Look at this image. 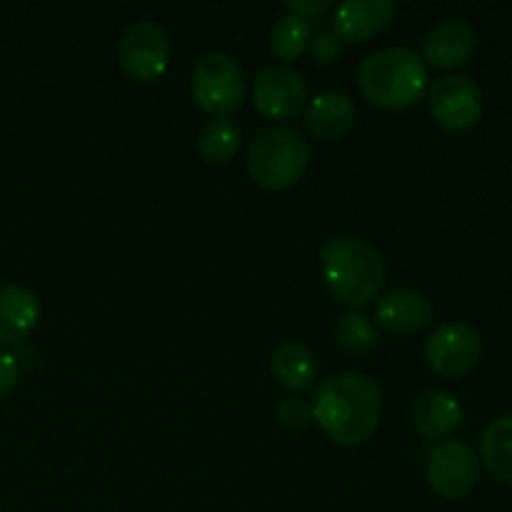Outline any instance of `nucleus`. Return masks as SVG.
Listing matches in <instances>:
<instances>
[{
	"label": "nucleus",
	"instance_id": "nucleus-1",
	"mask_svg": "<svg viewBox=\"0 0 512 512\" xmlns=\"http://www.w3.org/2000/svg\"><path fill=\"white\" fill-rule=\"evenodd\" d=\"M383 413V393L370 375L340 373L315 390L310 415L343 448L368 443Z\"/></svg>",
	"mask_w": 512,
	"mask_h": 512
},
{
	"label": "nucleus",
	"instance_id": "nucleus-2",
	"mask_svg": "<svg viewBox=\"0 0 512 512\" xmlns=\"http://www.w3.org/2000/svg\"><path fill=\"white\" fill-rule=\"evenodd\" d=\"M320 268L330 293L348 308L373 303L385 285V263L378 250L355 235H333L320 248Z\"/></svg>",
	"mask_w": 512,
	"mask_h": 512
},
{
	"label": "nucleus",
	"instance_id": "nucleus-3",
	"mask_svg": "<svg viewBox=\"0 0 512 512\" xmlns=\"http://www.w3.org/2000/svg\"><path fill=\"white\" fill-rule=\"evenodd\" d=\"M358 83L365 98L378 108H413L428 88V65L410 48L375 50L360 63Z\"/></svg>",
	"mask_w": 512,
	"mask_h": 512
},
{
	"label": "nucleus",
	"instance_id": "nucleus-4",
	"mask_svg": "<svg viewBox=\"0 0 512 512\" xmlns=\"http://www.w3.org/2000/svg\"><path fill=\"white\" fill-rule=\"evenodd\" d=\"M310 163V145L295 128L260 130L248 150V170L263 190H288L300 183Z\"/></svg>",
	"mask_w": 512,
	"mask_h": 512
},
{
	"label": "nucleus",
	"instance_id": "nucleus-5",
	"mask_svg": "<svg viewBox=\"0 0 512 512\" xmlns=\"http://www.w3.org/2000/svg\"><path fill=\"white\" fill-rule=\"evenodd\" d=\"M245 73L233 55L223 50L203 55L193 70V95L200 110L210 113L213 118H228L230 113L243 105Z\"/></svg>",
	"mask_w": 512,
	"mask_h": 512
},
{
	"label": "nucleus",
	"instance_id": "nucleus-6",
	"mask_svg": "<svg viewBox=\"0 0 512 512\" xmlns=\"http://www.w3.org/2000/svg\"><path fill=\"white\" fill-rule=\"evenodd\" d=\"M430 113L440 128L450 133H468L483 118V90L470 75L455 73L435 80L428 93Z\"/></svg>",
	"mask_w": 512,
	"mask_h": 512
},
{
	"label": "nucleus",
	"instance_id": "nucleus-7",
	"mask_svg": "<svg viewBox=\"0 0 512 512\" xmlns=\"http://www.w3.org/2000/svg\"><path fill=\"white\" fill-rule=\"evenodd\" d=\"M120 68L130 80L153 83L163 78L170 60V38L153 20H138L123 33L118 45Z\"/></svg>",
	"mask_w": 512,
	"mask_h": 512
},
{
	"label": "nucleus",
	"instance_id": "nucleus-8",
	"mask_svg": "<svg viewBox=\"0 0 512 512\" xmlns=\"http://www.w3.org/2000/svg\"><path fill=\"white\" fill-rule=\"evenodd\" d=\"M480 480V458L468 443L443 440L428 455V485L438 498L463 500Z\"/></svg>",
	"mask_w": 512,
	"mask_h": 512
},
{
	"label": "nucleus",
	"instance_id": "nucleus-9",
	"mask_svg": "<svg viewBox=\"0 0 512 512\" xmlns=\"http://www.w3.org/2000/svg\"><path fill=\"white\" fill-rule=\"evenodd\" d=\"M483 355L480 333L468 323H443L433 330L425 343V360L430 370L443 378H460L478 365Z\"/></svg>",
	"mask_w": 512,
	"mask_h": 512
},
{
	"label": "nucleus",
	"instance_id": "nucleus-10",
	"mask_svg": "<svg viewBox=\"0 0 512 512\" xmlns=\"http://www.w3.org/2000/svg\"><path fill=\"white\" fill-rule=\"evenodd\" d=\"M308 100V83L290 63H273L260 70L253 88V103L270 120H293Z\"/></svg>",
	"mask_w": 512,
	"mask_h": 512
},
{
	"label": "nucleus",
	"instance_id": "nucleus-11",
	"mask_svg": "<svg viewBox=\"0 0 512 512\" xmlns=\"http://www.w3.org/2000/svg\"><path fill=\"white\" fill-rule=\"evenodd\" d=\"M375 318H378L380 328L388 330L390 335L410 338V335L423 333L430 325V320H433V303L420 290L395 288L378 300Z\"/></svg>",
	"mask_w": 512,
	"mask_h": 512
},
{
	"label": "nucleus",
	"instance_id": "nucleus-12",
	"mask_svg": "<svg viewBox=\"0 0 512 512\" xmlns=\"http://www.w3.org/2000/svg\"><path fill=\"white\" fill-rule=\"evenodd\" d=\"M475 48H478V35H475L473 25L458 18L440 20L428 30L423 40L425 60L443 70H453L468 63Z\"/></svg>",
	"mask_w": 512,
	"mask_h": 512
},
{
	"label": "nucleus",
	"instance_id": "nucleus-13",
	"mask_svg": "<svg viewBox=\"0 0 512 512\" xmlns=\"http://www.w3.org/2000/svg\"><path fill=\"white\" fill-rule=\"evenodd\" d=\"M393 18L395 5L390 0H345L335 8L333 33L340 43H365L383 33Z\"/></svg>",
	"mask_w": 512,
	"mask_h": 512
},
{
	"label": "nucleus",
	"instance_id": "nucleus-14",
	"mask_svg": "<svg viewBox=\"0 0 512 512\" xmlns=\"http://www.w3.org/2000/svg\"><path fill=\"white\" fill-rule=\"evenodd\" d=\"M358 110L343 90H325L318 93L305 113V128L318 140H340L353 130Z\"/></svg>",
	"mask_w": 512,
	"mask_h": 512
},
{
	"label": "nucleus",
	"instance_id": "nucleus-15",
	"mask_svg": "<svg viewBox=\"0 0 512 512\" xmlns=\"http://www.w3.org/2000/svg\"><path fill=\"white\" fill-rule=\"evenodd\" d=\"M410 420L420 435L430 440H443L458 430L463 408L458 398L445 390H423L410 405Z\"/></svg>",
	"mask_w": 512,
	"mask_h": 512
},
{
	"label": "nucleus",
	"instance_id": "nucleus-16",
	"mask_svg": "<svg viewBox=\"0 0 512 512\" xmlns=\"http://www.w3.org/2000/svg\"><path fill=\"white\" fill-rule=\"evenodd\" d=\"M40 320V303L23 285H0V345L28 338Z\"/></svg>",
	"mask_w": 512,
	"mask_h": 512
},
{
	"label": "nucleus",
	"instance_id": "nucleus-17",
	"mask_svg": "<svg viewBox=\"0 0 512 512\" xmlns=\"http://www.w3.org/2000/svg\"><path fill=\"white\" fill-rule=\"evenodd\" d=\"M270 370H273L275 380L288 390H305L313 385L315 375H318V363L310 348H305L298 340H285L270 355Z\"/></svg>",
	"mask_w": 512,
	"mask_h": 512
},
{
	"label": "nucleus",
	"instance_id": "nucleus-18",
	"mask_svg": "<svg viewBox=\"0 0 512 512\" xmlns=\"http://www.w3.org/2000/svg\"><path fill=\"white\" fill-rule=\"evenodd\" d=\"M480 455L485 468L512 488V413L490 420L480 435Z\"/></svg>",
	"mask_w": 512,
	"mask_h": 512
},
{
	"label": "nucleus",
	"instance_id": "nucleus-19",
	"mask_svg": "<svg viewBox=\"0 0 512 512\" xmlns=\"http://www.w3.org/2000/svg\"><path fill=\"white\" fill-rule=\"evenodd\" d=\"M240 133L238 125L230 118H213L200 128L198 133V148L208 163H228L235 153L240 150Z\"/></svg>",
	"mask_w": 512,
	"mask_h": 512
},
{
	"label": "nucleus",
	"instance_id": "nucleus-20",
	"mask_svg": "<svg viewBox=\"0 0 512 512\" xmlns=\"http://www.w3.org/2000/svg\"><path fill=\"white\" fill-rule=\"evenodd\" d=\"M310 38H313V30H310L308 20L288 13L275 20V25L270 28V53L280 60H298L310 48Z\"/></svg>",
	"mask_w": 512,
	"mask_h": 512
},
{
	"label": "nucleus",
	"instance_id": "nucleus-21",
	"mask_svg": "<svg viewBox=\"0 0 512 512\" xmlns=\"http://www.w3.org/2000/svg\"><path fill=\"white\" fill-rule=\"evenodd\" d=\"M338 338L340 345L350 353H365V350L375 348L380 343L378 328L373 325V320L365 313H358V310H348L345 315H340Z\"/></svg>",
	"mask_w": 512,
	"mask_h": 512
},
{
	"label": "nucleus",
	"instance_id": "nucleus-22",
	"mask_svg": "<svg viewBox=\"0 0 512 512\" xmlns=\"http://www.w3.org/2000/svg\"><path fill=\"white\" fill-rule=\"evenodd\" d=\"M308 418H310V410L308 405L303 403V400H285L283 405L278 408V423L283 425V428H290V430H300L308 425Z\"/></svg>",
	"mask_w": 512,
	"mask_h": 512
},
{
	"label": "nucleus",
	"instance_id": "nucleus-23",
	"mask_svg": "<svg viewBox=\"0 0 512 512\" xmlns=\"http://www.w3.org/2000/svg\"><path fill=\"white\" fill-rule=\"evenodd\" d=\"M18 375V360L8 353H0V403H5L13 395L15 385H18Z\"/></svg>",
	"mask_w": 512,
	"mask_h": 512
},
{
	"label": "nucleus",
	"instance_id": "nucleus-24",
	"mask_svg": "<svg viewBox=\"0 0 512 512\" xmlns=\"http://www.w3.org/2000/svg\"><path fill=\"white\" fill-rule=\"evenodd\" d=\"M310 45H313V55L320 60V63H333L335 58L340 55V40L335 33H315V38H310Z\"/></svg>",
	"mask_w": 512,
	"mask_h": 512
},
{
	"label": "nucleus",
	"instance_id": "nucleus-25",
	"mask_svg": "<svg viewBox=\"0 0 512 512\" xmlns=\"http://www.w3.org/2000/svg\"><path fill=\"white\" fill-rule=\"evenodd\" d=\"M330 0H288V10L293 15H300V18L308 20L310 15H320L330 8Z\"/></svg>",
	"mask_w": 512,
	"mask_h": 512
}]
</instances>
